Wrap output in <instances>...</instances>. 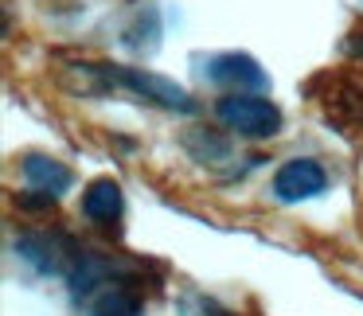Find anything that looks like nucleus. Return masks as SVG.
I'll return each instance as SVG.
<instances>
[{
    "label": "nucleus",
    "instance_id": "1",
    "mask_svg": "<svg viewBox=\"0 0 363 316\" xmlns=\"http://www.w3.org/2000/svg\"><path fill=\"white\" fill-rule=\"evenodd\" d=\"M67 285H71V300L82 308V316H145V297L137 289L133 266L110 258V254L79 250Z\"/></svg>",
    "mask_w": 363,
    "mask_h": 316
},
{
    "label": "nucleus",
    "instance_id": "2",
    "mask_svg": "<svg viewBox=\"0 0 363 316\" xmlns=\"http://www.w3.org/2000/svg\"><path fill=\"white\" fill-rule=\"evenodd\" d=\"M90 74L98 79V94L110 86H121V90H133L137 98L152 106H164V110H180V113H191L196 102L184 86H176L172 79H160L152 71H141V67H110V63H86Z\"/></svg>",
    "mask_w": 363,
    "mask_h": 316
},
{
    "label": "nucleus",
    "instance_id": "3",
    "mask_svg": "<svg viewBox=\"0 0 363 316\" xmlns=\"http://www.w3.org/2000/svg\"><path fill=\"white\" fill-rule=\"evenodd\" d=\"M215 118L223 121V129L246 141H266L281 133V110L262 94H223L215 102Z\"/></svg>",
    "mask_w": 363,
    "mask_h": 316
},
{
    "label": "nucleus",
    "instance_id": "4",
    "mask_svg": "<svg viewBox=\"0 0 363 316\" xmlns=\"http://www.w3.org/2000/svg\"><path fill=\"white\" fill-rule=\"evenodd\" d=\"M16 254L43 277H67L79 258V246L59 230H24L16 238Z\"/></svg>",
    "mask_w": 363,
    "mask_h": 316
},
{
    "label": "nucleus",
    "instance_id": "5",
    "mask_svg": "<svg viewBox=\"0 0 363 316\" xmlns=\"http://www.w3.org/2000/svg\"><path fill=\"white\" fill-rule=\"evenodd\" d=\"M203 74L215 82V86H230V94H254V90L269 86V74L258 67V59L242 55V51H223V55H211L203 67Z\"/></svg>",
    "mask_w": 363,
    "mask_h": 316
},
{
    "label": "nucleus",
    "instance_id": "6",
    "mask_svg": "<svg viewBox=\"0 0 363 316\" xmlns=\"http://www.w3.org/2000/svg\"><path fill=\"white\" fill-rule=\"evenodd\" d=\"M269 188H274V199H281V203H301V199H316L328 188V172L313 157H297L277 168Z\"/></svg>",
    "mask_w": 363,
    "mask_h": 316
},
{
    "label": "nucleus",
    "instance_id": "7",
    "mask_svg": "<svg viewBox=\"0 0 363 316\" xmlns=\"http://www.w3.org/2000/svg\"><path fill=\"white\" fill-rule=\"evenodd\" d=\"M320 102L340 133H359L363 129V90L352 86L347 79H328V94Z\"/></svg>",
    "mask_w": 363,
    "mask_h": 316
},
{
    "label": "nucleus",
    "instance_id": "8",
    "mask_svg": "<svg viewBox=\"0 0 363 316\" xmlns=\"http://www.w3.org/2000/svg\"><path fill=\"white\" fill-rule=\"evenodd\" d=\"M20 172H24L28 188L40 191V196H48V199H59L74 184L71 168H67L63 160H55V157H43V152H28V157L20 160Z\"/></svg>",
    "mask_w": 363,
    "mask_h": 316
},
{
    "label": "nucleus",
    "instance_id": "9",
    "mask_svg": "<svg viewBox=\"0 0 363 316\" xmlns=\"http://www.w3.org/2000/svg\"><path fill=\"white\" fill-rule=\"evenodd\" d=\"M121 207H125V199H121V184L110 180V176L94 180L86 191H82V215H86L94 227H118Z\"/></svg>",
    "mask_w": 363,
    "mask_h": 316
},
{
    "label": "nucleus",
    "instance_id": "10",
    "mask_svg": "<svg viewBox=\"0 0 363 316\" xmlns=\"http://www.w3.org/2000/svg\"><path fill=\"white\" fill-rule=\"evenodd\" d=\"M184 145H188V152L199 160V164H215L211 157H223V160L230 157L227 141H223V137H215L211 129H196V133H188V137H184Z\"/></svg>",
    "mask_w": 363,
    "mask_h": 316
},
{
    "label": "nucleus",
    "instance_id": "11",
    "mask_svg": "<svg viewBox=\"0 0 363 316\" xmlns=\"http://www.w3.org/2000/svg\"><path fill=\"white\" fill-rule=\"evenodd\" d=\"M180 316H227V312H223V308L215 305V300L196 297V293H191V297H184V300H180Z\"/></svg>",
    "mask_w": 363,
    "mask_h": 316
}]
</instances>
